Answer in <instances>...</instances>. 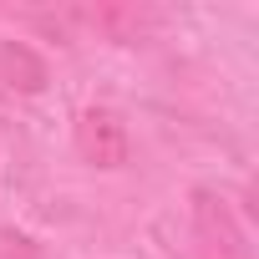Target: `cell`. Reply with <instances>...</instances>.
Masks as SVG:
<instances>
[{"instance_id":"cell-1","label":"cell","mask_w":259,"mask_h":259,"mask_svg":"<svg viewBox=\"0 0 259 259\" xmlns=\"http://www.w3.org/2000/svg\"><path fill=\"white\" fill-rule=\"evenodd\" d=\"M193 249H198V259H249L244 229H239L229 198L213 188H193Z\"/></svg>"},{"instance_id":"cell-2","label":"cell","mask_w":259,"mask_h":259,"mask_svg":"<svg viewBox=\"0 0 259 259\" xmlns=\"http://www.w3.org/2000/svg\"><path fill=\"white\" fill-rule=\"evenodd\" d=\"M127 122H122V112H112V107H81V117H76V153H81V163H92V168H122L127 163Z\"/></svg>"},{"instance_id":"cell-3","label":"cell","mask_w":259,"mask_h":259,"mask_svg":"<svg viewBox=\"0 0 259 259\" xmlns=\"http://www.w3.org/2000/svg\"><path fill=\"white\" fill-rule=\"evenodd\" d=\"M87 26H92L102 41L138 46V41H148V36L163 26V16H158L153 6H138V0H112V6H97V11H87Z\"/></svg>"},{"instance_id":"cell-4","label":"cell","mask_w":259,"mask_h":259,"mask_svg":"<svg viewBox=\"0 0 259 259\" xmlns=\"http://www.w3.org/2000/svg\"><path fill=\"white\" fill-rule=\"evenodd\" d=\"M0 81L11 92H21V97H31V92L46 87V61L26 41H0Z\"/></svg>"},{"instance_id":"cell-5","label":"cell","mask_w":259,"mask_h":259,"mask_svg":"<svg viewBox=\"0 0 259 259\" xmlns=\"http://www.w3.org/2000/svg\"><path fill=\"white\" fill-rule=\"evenodd\" d=\"M0 259H41V244H36L31 234L6 229V234H0Z\"/></svg>"}]
</instances>
